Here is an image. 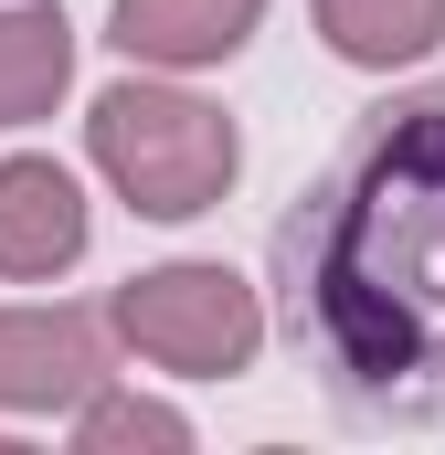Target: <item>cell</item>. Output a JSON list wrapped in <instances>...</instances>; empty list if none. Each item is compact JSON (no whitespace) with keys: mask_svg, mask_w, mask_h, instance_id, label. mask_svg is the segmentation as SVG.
I'll return each instance as SVG.
<instances>
[{"mask_svg":"<svg viewBox=\"0 0 445 455\" xmlns=\"http://www.w3.org/2000/svg\"><path fill=\"white\" fill-rule=\"evenodd\" d=\"M308 21L350 75H414L445 53V0H308Z\"/></svg>","mask_w":445,"mask_h":455,"instance_id":"cell-8","label":"cell"},{"mask_svg":"<svg viewBox=\"0 0 445 455\" xmlns=\"http://www.w3.org/2000/svg\"><path fill=\"white\" fill-rule=\"evenodd\" d=\"M287 329L339 413L445 424V85L382 96L276 233Z\"/></svg>","mask_w":445,"mask_h":455,"instance_id":"cell-1","label":"cell"},{"mask_svg":"<svg viewBox=\"0 0 445 455\" xmlns=\"http://www.w3.org/2000/svg\"><path fill=\"white\" fill-rule=\"evenodd\" d=\"M265 11L276 0H107V43L159 75H222L265 32Z\"/></svg>","mask_w":445,"mask_h":455,"instance_id":"cell-6","label":"cell"},{"mask_svg":"<svg viewBox=\"0 0 445 455\" xmlns=\"http://www.w3.org/2000/svg\"><path fill=\"white\" fill-rule=\"evenodd\" d=\"M85 170L117 191V212L181 233L233 202L244 180V116L202 96V75H159V64H127L117 85L85 96Z\"/></svg>","mask_w":445,"mask_h":455,"instance_id":"cell-2","label":"cell"},{"mask_svg":"<svg viewBox=\"0 0 445 455\" xmlns=\"http://www.w3.org/2000/svg\"><path fill=\"white\" fill-rule=\"evenodd\" d=\"M75 96V21L53 0H0V138H32Z\"/></svg>","mask_w":445,"mask_h":455,"instance_id":"cell-7","label":"cell"},{"mask_svg":"<svg viewBox=\"0 0 445 455\" xmlns=\"http://www.w3.org/2000/svg\"><path fill=\"white\" fill-rule=\"evenodd\" d=\"M96 243L85 170L53 148H0V286H53Z\"/></svg>","mask_w":445,"mask_h":455,"instance_id":"cell-5","label":"cell"},{"mask_svg":"<svg viewBox=\"0 0 445 455\" xmlns=\"http://www.w3.org/2000/svg\"><path fill=\"white\" fill-rule=\"evenodd\" d=\"M64 435H75L85 455H191V445H202V424H191L181 403L138 392V381H107V392H85V403L64 413Z\"/></svg>","mask_w":445,"mask_h":455,"instance_id":"cell-9","label":"cell"},{"mask_svg":"<svg viewBox=\"0 0 445 455\" xmlns=\"http://www.w3.org/2000/svg\"><path fill=\"white\" fill-rule=\"evenodd\" d=\"M117 349H138L149 371L170 381H244L265 360V297L244 265L222 254H170V265H138L107 297Z\"/></svg>","mask_w":445,"mask_h":455,"instance_id":"cell-3","label":"cell"},{"mask_svg":"<svg viewBox=\"0 0 445 455\" xmlns=\"http://www.w3.org/2000/svg\"><path fill=\"white\" fill-rule=\"evenodd\" d=\"M107 381H117L107 307H75V297H11L0 307V424H64Z\"/></svg>","mask_w":445,"mask_h":455,"instance_id":"cell-4","label":"cell"}]
</instances>
